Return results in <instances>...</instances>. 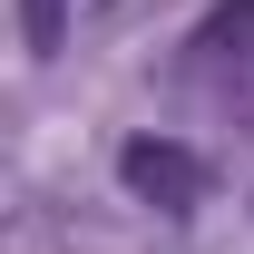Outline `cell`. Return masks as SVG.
I'll use <instances>...</instances> for the list:
<instances>
[{
    "instance_id": "cell-1",
    "label": "cell",
    "mask_w": 254,
    "mask_h": 254,
    "mask_svg": "<svg viewBox=\"0 0 254 254\" xmlns=\"http://www.w3.org/2000/svg\"><path fill=\"white\" fill-rule=\"evenodd\" d=\"M118 176H127V195H147V205H166V215H186V205H205V157L195 147H176V137H127L118 147Z\"/></svg>"
},
{
    "instance_id": "cell-2",
    "label": "cell",
    "mask_w": 254,
    "mask_h": 254,
    "mask_svg": "<svg viewBox=\"0 0 254 254\" xmlns=\"http://www.w3.org/2000/svg\"><path fill=\"white\" fill-rule=\"evenodd\" d=\"M59 39H68V0H30V49L49 59Z\"/></svg>"
}]
</instances>
